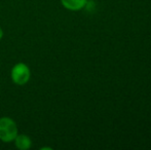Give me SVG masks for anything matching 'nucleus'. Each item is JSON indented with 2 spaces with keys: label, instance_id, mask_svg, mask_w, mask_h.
<instances>
[{
  "label": "nucleus",
  "instance_id": "nucleus-2",
  "mask_svg": "<svg viewBox=\"0 0 151 150\" xmlns=\"http://www.w3.org/2000/svg\"><path fill=\"white\" fill-rule=\"evenodd\" d=\"M31 77V71L30 68L27 64L23 62L17 63L10 71V78L12 82L17 85L23 86L28 83Z\"/></svg>",
  "mask_w": 151,
  "mask_h": 150
},
{
  "label": "nucleus",
  "instance_id": "nucleus-4",
  "mask_svg": "<svg viewBox=\"0 0 151 150\" xmlns=\"http://www.w3.org/2000/svg\"><path fill=\"white\" fill-rule=\"evenodd\" d=\"M14 146L20 150H28L32 146V140L29 136L25 134H18L14 140Z\"/></svg>",
  "mask_w": 151,
  "mask_h": 150
},
{
  "label": "nucleus",
  "instance_id": "nucleus-5",
  "mask_svg": "<svg viewBox=\"0 0 151 150\" xmlns=\"http://www.w3.org/2000/svg\"><path fill=\"white\" fill-rule=\"evenodd\" d=\"M2 37H3V30H2V28L0 27V40L2 39Z\"/></svg>",
  "mask_w": 151,
  "mask_h": 150
},
{
  "label": "nucleus",
  "instance_id": "nucleus-3",
  "mask_svg": "<svg viewBox=\"0 0 151 150\" xmlns=\"http://www.w3.org/2000/svg\"><path fill=\"white\" fill-rule=\"evenodd\" d=\"M62 5L68 10L78 11L84 8L88 4V0H60Z\"/></svg>",
  "mask_w": 151,
  "mask_h": 150
},
{
  "label": "nucleus",
  "instance_id": "nucleus-1",
  "mask_svg": "<svg viewBox=\"0 0 151 150\" xmlns=\"http://www.w3.org/2000/svg\"><path fill=\"white\" fill-rule=\"evenodd\" d=\"M18 134V124L12 118L8 116L0 117V141L3 143L14 142Z\"/></svg>",
  "mask_w": 151,
  "mask_h": 150
}]
</instances>
